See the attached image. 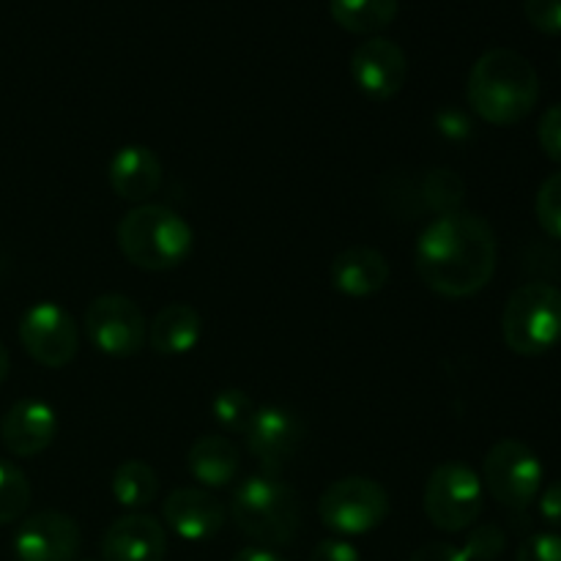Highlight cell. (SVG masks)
I'll list each match as a JSON object with an SVG mask.
<instances>
[{
  "mask_svg": "<svg viewBox=\"0 0 561 561\" xmlns=\"http://www.w3.org/2000/svg\"><path fill=\"white\" fill-rule=\"evenodd\" d=\"M496 233L485 219L463 208L433 219L414 247L420 279L433 294L447 299L480 294L496 274Z\"/></svg>",
  "mask_w": 561,
  "mask_h": 561,
  "instance_id": "6da1fadb",
  "label": "cell"
},
{
  "mask_svg": "<svg viewBox=\"0 0 561 561\" xmlns=\"http://www.w3.org/2000/svg\"><path fill=\"white\" fill-rule=\"evenodd\" d=\"M469 107L493 126H513L529 118L540 99L537 69L507 47L488 49L471 66L466 82Z\"/></svg>",
  "mask_w": 561,
  "mask_h": 561,
  "instance_id": "7a4b0ae2",
  "label": "cell"
},
{
  "mask_svg": "<svg viewBox=\"0 0 561 561\" xmlns=\"http://www.w3.org/2000/svg\"><path fill=\"white\" fill-rule=\"evenodd\" d=\"M118 250L142 272H170L195 250V230L179 211L159 203H140L115 228Z\"/></svg>",
  "mask_w": 561,
  "mask_h": 561,
  "instance_id": "3957f363",
  "label": "cell"
},
{
  "mask_svg": "<svg viewBox=\"0 0 561 561\" xmlns=\"http://www.w3.org/2000/svg\"><path fill=\"white\" fill-rule=\"evenodd\" d=\"M233 520L244 537L261 548L290 546L301 526V502L290 485L274 474L247 477L233 491Z\"/></svg>",
  "mask_w": 561,
  "mask_h": 561,
  "instance_id": "277c9868",
  "label": "cell"
},
{
  "mask_svg": "<svg viewBox=\"0 0 561 561\" xmlns=\"http://www.w3.org/2000/svg\"><path fill=\"white\" fill-rule=\"evenodd\" d=\"M504 343L518 356H542L561 343V290L526 283L510 294L502 312Z\"/></svg>",
  "mask_w": 561,
  "mask_h": 561,
  "instance_id": "5b68a950",
  "label": "cell"
},
{
  "mask_svg": "<svg viewBox=\"0 0 561 561\" xmlns=\"http://www.w3.org/2000/svg\"><path fill=\"white\" fill-rule=\"evenodd\" d=\"M482 499H485V485L477 477L471 466L449 460L433 469L427 477L425 515L436 529L458 535V531L471 529L482 513Z\"/></svg>",
  "mask_w": 561,
  "mask_h": 561,
  "instance_id": "8992f818",
  "label": "cell"
},
{
  "mask_svg": "<svg viewBox=\"0 0 561 561\" xmlns=\"http://www.w3.org/2000/svg\"><path fill=\"white\" fill-rule=\"evenodd\" d=\"M482 485L510 513L531 507L542 488V463L529 444L504 438L493 444L482 463Z\"/></svg>",
  "mask_w": 561,
  "mask_h": 561,
  "instance_id": "52a82bcc",
  "label": "cell"
},
{
  "mask_svg": "<svg viewBox=\"0 0 561 561\" xmlns=\"http://www.w3.org/2000/svg\"><path fill=\"white\" fill-rule=\"evenodd\" d=\"M318 515L334 535H367L389 518V493L370 477H343L323 491Z\"/></svg>",
  "mask_w": 561,
  "mask_h": 561,
  "instance_id": "ba28073f",
  "label": "cell"
},
{
  "mask_svg": "<svg viewBox=\"0 0 561 561\" xmlns=\"http://www.w3.org/2000/svg\"><path fill=\"white\" fill-rule=\"evenodd\" d=\"M85 334L102 354L126 359L146 348L148 323L140 307L124 294H104L88 305Z\"/></svg>",
  "mask_w": 561,
  "mask_h": 561,
  "instance_id": "9c48e42d",
  "label": "cell"
},
{
  "mask_svg": "<svg viewBox=\"0 0 561 561\" xmlns=\"http://www.w3.org/2000/svg\"><path fill=\"white\" fill-rule=\"evenodd\" d=\"M20 343L25 354L42 367L58 370L77 356L80 329L77 321L55 301H38L20 318Z\"/></svg>",
  "mask_w": 561,
  "mask_h": 561,
  "instance_id": "30bf717a",
  "label": "cell"
},
{
  "mask_svg": "<svg viewBox=\"0 0 561 561\" xmlns=\"http://www.w3.org/2000/svg\"><path fill=\"white\" fill-rule=\"evenodd\" d=\"M244 438L263 471L277 477L299 453L301 442H305V425L294 411L279 409V405H263V409H255Z\"/></svg>",
  "mask_w": 561,
  "mask_h": 561,
  "instance_id": "8fae6325",
  "label": "cell"
},
{
  "mask_svg": "<svg viewBox=\"0 0 561 561\" xmlns=\"http://www.w3.org/2000/svg\"><path fill=\"white\" fill-rule=\"evenodd\" d=\"M351 77L362 93L387 102L403 91L409 80V58L403 47L387 36H370L351 55Z\"/></svg>",
  "mask_w": 561,
  "mask_h": 561,
  "instance_id": "7c38bea8",
  "label": "cell"
},
{
  "mask_svg": "<svg viewBox=\"0 0 561 561\" xmlns=\"http://www.w3.org/2000/svg\"><path fill=\"white\" fill-rule=\"evenodd\" d=\"M80 542V526L71 515L44 510L22 520L14 535V553L20 561H75Z\"/></svg>",
  "mask_w": 561,
  "mask_h": 561,
  "instance_id": "4fadbf2b",
  "label": "cell"
},
{
  "mask_svg": "<svg viewBox=\"0 0 561 561\" xmlns=\"http://www.w3.org/2000/svg\"><path fill=\"white\" fill-rule=\"evenodd\" d=\"M164 557L168 531L148 513L121 515L102 537L104 561H164Z\"/></svg>",
  "mask_w": 561,
  "mask_h": 561,
  "instance_id": "5bb4252c",
  "label": "cell"
},
{
  "mask_svg": "<svg viewBox=\"0 0 561 561\" xmlns=\"http://www.w3.org/2000/svg\"><path fill=\"white\" fill-rule=\"evenodd\" d=\"M58 416L44 400H16L0 422V442L16 458H33L55 442Z\"/></svg>",
  "mask_w": 561,
  "mask_h": 561,
  "instance_id": "9a60e30c",
  "label": "cell"
},
{
  "mask_svg": "<svg viewBox=\"0 0 561 561\" xmlns=\"http://www.w3.org/2000/svg\"><path fill=\"white\" fill-rule=\"evenodd\" d=\"M162 518L181 540L203 542L225 526V507L206 488H175L162 502Z\"/></svg>",
  "mask_w": 561,
  "mask_h": 561,
  "instance_id": "2e32d148",
  "label": "cell"
},
{
  "mask_svg": "<svg viewBox=\"0 0 561 561\" xmlns=\"http://www.w3.org/2000/svg\"><path fill=\"white\" fill-rule=\"evenodd\" d=\"M389 261L383 257L381 250L367 244L348 247V250L337 252L329 266V277L337 294L351 296V299H365V296H376L378 290L387 288L389 283Z\"/></svg>",
  "mask_w": 561,
  "mask_h": 561,
  "instance_id": "e0dca14e",
  "label": "cell"
},
{
  "mask_svg": "<svg viewBox=\"0 0 561 561\" xmlns=\"http://www.w3.org/2000/svg\"><path fill=\"white\" fill-rule=\"evenodd\" d=\"M162 162L148 146H124L113 153L107 168L110 186L121 201L148 203L162 186Z\"/></svg>",
  "mask_w": 561,
  "mask_h": 561,
  "instance_id": "ac0fdd59",
  "label": "cell"
},
{
  "mask_svg": "<svg viewBox=\"0 0 561 561\" xmlns=\"http://www.w3.org/2000/svg\"><path fill=\"white\" fill-rule=\"evenodd\" d=\"M201 332V312L195 307L173 301L153 316L151 327H148V345L162 356H181L195 348Z\"/></svg>",
  "mask_w": 561,
  "mask_h": 561,
  "instance_id": "d6986e66",
  "label": "cell"
},
{
  "mask_svg": "<svg viewBox=\"0 0 561 561\" xmlns=\"http://www.w3.org/2000/svg\"><path fill=\"white\" fill-rule=\"evenodd\" d=\"M186 466L203 488H228L239 477V449L225 436H201L186 455Z\"/></svg>",
  "mask_w": 561,
  "mask_h": 561,
  "instance_id": "ffe728a7",
  "label": "cell"
},
{
  "mask_svg": "<svg viewBox=\"0 0 561 561\" xmlns=\"http://www.w3.org/2000/svg\"><path fill=\"white\" fill-rule=\"evenodd\" d=\"M398 9L400 0H329L334 22L345 31L365 33V36L392 25Z\"/></svg>",
  "mask_w": 561,
  "mask_h": 561,
  "instance_id": "44dd1931",
  "label": "cell"
},
{
  "mask_svg": "<svg viewBox=\"0 0 561 561\" xmlns=\"http://www.w3.org/2000/svg\"><path fill=\"white\" fill-rule=\"evenodd\" d=\"M110 491L113 499L126 510H146L148 504L157 499L159 493V477L142 460H124L118 469L113 471V480H110Z\"/></svg>",
  "mask_w": 561,
  "mask_h": 561,
  "instance_id": "7402d4cb",
  "label": "cell"
},
{
  "mask_svg": "<svg viewBox=\"0 0 561 561\" xmlns=\"http://www.w3.org/2000/svg\"><path fill=\"white\" fill-rule=\"evenodd\" d=\"M466 197V184L455 170L449 168H436L427 170L425 179L420 181V201L427 211H433L436 217L449 211H460Z\"/></svg>",
  "mask_w": 561,
  "mask_h": 561,
  "instance_id": "603a6c76",
  "label": "cell"
},
{
  "mask_svg": "<svg viewBox=\"0 0 561 561\" xmlns=\"http://www.w3.org/2000/svg\"><path fill=\"white\" fill-rule=\"evenodd\" d=\"M31 504V482L25 471L9 460H0V526L14 524Z\"/></svg>",
  "mask_w": 561,
  "mask_h": 561,
  "instance_id": "cb8c5ba5",
  "label": "cell"
},
{
  "mask_svg": "<svg viewBox=\"0 0 561 561\" xmlns=\"http://www.w3.org/2000/svg\"><path fill=\"white\" fill-rule=\"evenodd\" d=\"M211 414L222 431L241 433V436H244L252 416H255V403H252L250 394L241 392V389H222V392H217V398L211 400Z\"/></svg>",
  "mask_w": 561,
  "mask_h": 561,
  "instance_id": "d4e9b609",
  "label": "cell"
},
{
  "mask_svg": "<svg viewBox=\"0 0 561 561\" xmlns=\"http://www.w3.org/2000/svg\"><path fill=\"white\" fill-rule=\"evenodd\" d=\"M535 214L540 228L546 230L551 239L561 241V170L548 175V179L542 181L540 190H537Z\"/></svg>",
  "mask_w": 561,
  "mask_h": 561,
  "instance_id": "484cf974",
  "label": "cell"
},
{
  "mask_svg": "<svg viewBox=\"0 0 561 561\" xmlns=\"http://www.w3.org/2000/svg\"><path fill=\"white\" fill-rule=\"evenodd\" d=\"M507 548V537L496 524H482L471 529L463 551L471 561H496Z\"/></svg>",
  "mask_w": 561,
  "mask_h": 561,
  "instance_id": "4316f807",
  "label": "cell"
},
{
  "mask_svg": "<svg viewBox=\"0 0 561 561\" xmlns=\"http://www.w3.org/2000/svg\"><path fill=\"white\" fill-rule=\"evenodd\" d=\"M524 14L546 36H561V0H524Z\"/></svg>",
  "mask_w": 561,
  "mask_h": 561,
  "instance_id": "83f0119b",
  "label": "cell"
},
{
  "mask_svg": "<svg viewBox=\"0 0 561 561\" xmlns=\"http://www.w3.org/2000/svg\"><path fill=\"white\" fill-rule=\"evenodd\" d=\"M518 561H561V535L540 531L520 542Z\"/></svg>",
  "mask_w": 561,
  "mask_h": 561,
  "instance_id": "f1b7e54d",
  "label": "cell"
},
{
  "mask_svg": "<svg viewBox=\"0 0 561 561\" xmlns=\"http://www.w3.org/2000/svg\"><path fill=\"white\" fill-rule=\"evenodd\" d=\"M537 140H540L546 157L561 164V104H553V107L546 110L540 126H537Z\"/></svg>",
  "mask_w": 561,
  "mask_h": 561,
  "instance_id": "f546056e",
  "label": "cell"
},
{
  "mask_svg": "<svg viewBox=\"0 0 561 561\" xmlns=\"http://www.w3.org/2000/svg\"><path fill=\"white\" fill-rule=\"evenodd\" d=\"M310 561H362V557L351 542L332 537V540H323L312 548Z\"/></svg>",
  "mask_w": 561,
  "mask_h": 561,
  "instance_id": "4dcf8cb0",
  "label": "cell"
},
{
  "mask_svg": "<svg viewBox=\"0 0 561 561\" xmlns=\"http://www.w3.org/2000/svg\"><path fill=\"white\" fill-rule=\"evenodd\" d=\"M409 561H471L466 557L463 548H455L449 542H427V546L416 548Z\"/></svg>",
  "mask_w": 561,
  "mask_h": 561,
  "instance_id": "1f68e13d",
  "label": "cell"
},
{
  "mask_svg": "<svg viewBox=\"0 0 561 561\" xmlns=\"http://www.w3.org/2000/svg\"><path fill=\"white\" fill-rule=\"evenodd\" d=\"M540 515L548 526L561 529V480L548 485L540 496Z\"/></svg>",
  "mask_w": 561,
  "mask_h": 561,
  "instance_id": "d6a6232c",
  "label": "cell"
},
{
  "mask_svg": "<svg viewBox=\"0 0 561 561\" xmlns=\"http://www.w3.org/2000/svg\"><path fill=\"white\" fill-rule=\"evenodd\" d=\"M438 129H442L447 137L460 140V137L469 135L471 124L466 121L463 113H458V110H444V113H438Z\"/></svg>",
  "mask_w": 561,
  "mask_h": 561,
  "instance_id": "836d02e7",
  "label": "cell"
},
{
  "mask_svg": "<svg viewBox=\"0 0 561 561\" xmlns=\"http://www.w3.org/2000/svg\"><path fill=\"white\" fill-rule=\"evenodd\" d=\"M233 561H288V559H283L279 553H274V551H268V548L250 546V548H241V551L233 557Z\"/></svg>",
  "mask_w": 561,
  "mask_h": 561,
  "instance_id": "e575fe53",
  "label": "cell"
},
{
  "mask_svg": "<svg viewBox=\"0 0 561 561\" xmlns=\"http://www.w3.org/2000/svg\"><path fill=\"white\" fill-rule=\"evenodd\" d=\"M9 367H11L9 348H5V345L0 343V387H3V381H5V378H9Z\"/></svg>",
  "mask_w": 561,
  "mask_h": 561,
  "instance_id": "d590c367",
  "label": "cell"
}]
</instances>
